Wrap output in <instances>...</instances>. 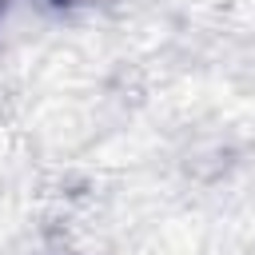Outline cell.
Wrapping results in <instances>:
<instances>
[{
    "instance_id": "1",
    "label": "cell",
    "mask_w": 255,
    "mask_h": 255,
    "mask_svg": "<svg viewBox=\"0 0 255 255\" xmlns=\"http://www.w3.org/2000/svg\"><path fill=\"white\" fill-rule=\"evenodd\" d=\"M52 4H64V0H52Z\"/></svg>"
}]
</instances>
